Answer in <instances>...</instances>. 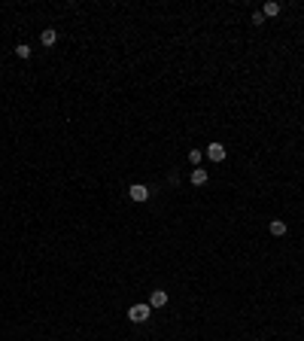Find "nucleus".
Masks as SVG:
<instances>
[{
    "label": "nucleus",
    "mask_w": 304,
    "mask_h": 341,
    "mask_svg": "<svg viewBox=\"0 0 304 341\" xmlns=\"http://www.w3.org/2000/svg\"><path fill=\"white\" fill-rule=\"evenodd\" d=\"M149 195H152V192L146 189L143 183H134V186L128 189V198H131L134 204H143V201H149Z\"/></svg>",
    "instance_id": "obj_3"
},
{
    "label": "nucleus",
    "mask_w": 304,
    "mask_h": 341,
    "mask_svg": "<svg viewBox=\"0 0 304 341\" xmlns=\"http://www.w3.org/2000/svg\"><path fill=\"white\" fill-rule=\"evenodd\" d=\"M280 13H283V3H277V0H268V3L262 6V16L265 18H277Z\"/></svg>",
    "instance_id": "obj_5"
},
{
    "label": "nucleus",
    "mask_w": 304,
    "mask_h": 341,
    "mask_svg": "<svg viewBox=\"0 0 304 341\" xmlns=\"http://www.w3.org/2000/svg\"><path fill=\"white\" fill-rule=\"evenodd\" d=\"M40 43H43L46 49H52L55 43H58V31H55V28H46V31L40 34Z\"/></svg>",
    "instance_id": "obj_6"
},
{
    "label": "nucleus",
    "mask_w": 304,
    "mask_h": 341,
    "mask_svg": "<svg viewBox=\"0 0 304 341\" xmlns=\"http://www.w3.org/2000/svg\"><path fill=\"white\" fill-rule=\"evenodd\" d=\"M16 55H18L21 61H28V58H31V46H28V43H18V46H16Z\"/></svg>",
    "instance_id": "obj_9"
},
{
    "label": "nucleus",
    "mask_w": 304,
    "mask_h": 341,
    "mask_svg": "<svg viewBox=\"0 0 304 341\" xmlns=\"http://www.w3.org/2000/svg\"><path fill=\"white\" fill-rule=\"evenodd\" d=\"M286 229H289L286 220H271V222H268V232H271L274 238H283V235H286Z\"/></svg>",
    "instance_id": "obj_7"
},
{
    "label": "nucleus",
    "mask_w": 304,
    "mask_h": 341,
    "mask_svg": "<svg viewBox=\"0 0 304 341\" xmlns=\"http://www.w3.org/2000/svg\"><path fill=\"white\" fill-rule=\"evenodd\" d=\"M149 317H152L149 302H137V305H131V308H128V320L131 323H146Z\"/></svg>",
    "instance_id": "obj_1"
},
{
    "label": "nucleus",
    "mask_w": 304,
    "mask_h": 341,
    "mask_svg": "<svg viewBox=\"0 0 304 341\" xmlns=\"http://www.w3.org/2000/svg\"><path fill=\"white\" fill-rule=\"evenodd\" d=\"M250 21H253L256 28H262V25H265V16H262V13H253V18H250Z\"/></svg>",
    "instance_id": "obj_11"
},
{
    "label": "nucleus",
    "mask_w": 304,
    "mask_h": 341,
    "mask_svg": "<svg viewBox=\"0 0 304 341\" xmlns=\"http://www.w3.org/2000/svg\"><path fill=\"white\" fill-rule=\"evenodd\" d=\"M189 180H192V186H204V183H207V180H210V174H207V170H204V168H195V170H192V174H189Z\"/></svg>",
    "instance_id": "obj_8"
},
{
    "label": "nucleus",
    "mask_w": 304,
    "mask_h": 341,
    "mask_svg": "<svg viewBox=\"0 0 304 341\" xmlns=\"http://www.w3.org/2000/svg\"><path fill=\"white\" fill-rule=\"evenodd\" d=\"M167 302H171V295H167L164 290H152V292H149V308H152V311H159V308H164V305H167Z\"/></svg>",
    "instance_id": "obj_4"
},
{
    "label": "nucleus",
    "mask_w": 304,
    "mask_h": 341,
    "mask_svg": "<svg viewBox=\"0 0 304 341\" xmlns=\"http://www.w3.org/2000/svg\"><path fill=\"white\" fill-rule=\"evenodd\" d=\"M189 162L195 168H201V150H189Z\"/></svg>",
    "instance_id": "obj_10"
},
{
    "label": "nucleus",
    "mask_w": 304,
    "mask_h": 341,
    "mask_svg": "<svg viewBox=\"0 0 304 341\" xmlns=\"http://www.w3.org/2000/svg\"><path fill=\"white\" fill-rule=\"evenodd\" d=\"M225 155H228V153H225V143H219V140H213V143H207V158H210V162H225Z\"/></svg>",
    "instance_id": "obj_2"
}]
</instances>
